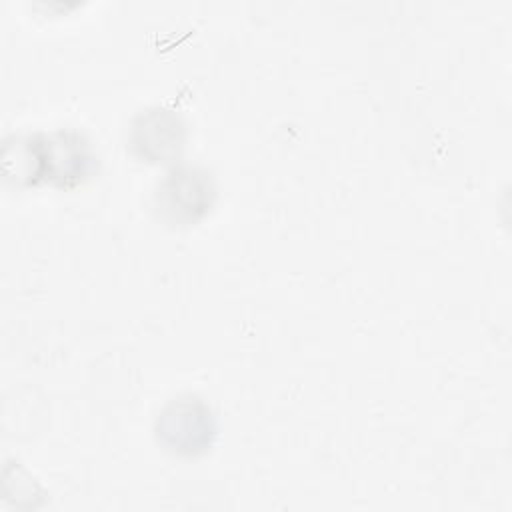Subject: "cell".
Returning a JSON list of instances; mask_svg holds the SVG:
<instances>
[{"instance_id": "obj_1", "label": "cell", "mask_w": 512, "mask_h": 512, "mask_svg": "<svg viewBox=\"0 0 512 512\" xmlns=\"http://www.w3.org/2000/svg\"><path fill=\"white\" fill-rule=\"evenodd\" d=\"M216 188L212 176L198 166H176L158 184L154 208L168 224H194L214 204Z\"/></svg>"}, {"instance_id": "obj_2", "label": "cell", "mask_w": 512, "mask_h": 512, "mask_svg": "<svg viewBox=\"0 0 512 512\" xmlns=\"http://www.w3.org/2000/svg\"><path fill=\"white\" fill-rule=\"evenodd\" d=\"M158 438L178 454L204 450L214 436V420L208 406L194 398H174L160 414L156 424Z\"/></svg>"}, {"instance_id": "obj_3", "label": "cell", "mask_w": 512, "mask_h": 512, "mask_svg": "<svg viewBox=\"0 0 512 512\" xmlns=\"http://www.w3.org/2000/svg\"><path fill=\"white\" fill-rule=\"evenodd\" d=\"M184 138L182 118L166 108H150L138 114L130 130L132 150L148 162L174 160L182 152Z\"/></svg>"}]
</instances>
